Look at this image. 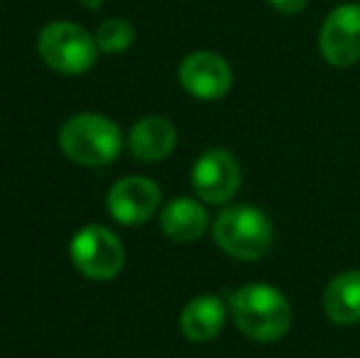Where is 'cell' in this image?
I'll return each instance as SVG.
<instances>
[{
  "label": "cell",
  "instance_id": "3957f363",
  "mask_svg": "<svg viewBox=\"0 0 360 358\" xmlns=\"http://www.w3.org/2000/svg\"><path fill=\"white\" fill-rule=\"evenodd\" d=\"M214 241L238 260H260L275 243V226L255 206H226L214 221Z\"/></svg>",
  "mask_w": 360,
  "mask_h": 358
},
{
  "label": "cell",
  "instance_id": "5bb4252c",
  "mask_svg": "<svg viewBox=\"0 0 360 358\" xmlns=\"http://www.w3.org/2000/svg\"><path fill=\"white\" fill-rule=\"evenodd\" d=\"M96 44L105 54H120L135 42V27L125 18H108L96 30Z\"/></svg>",
  "mask_w": 360,
  "mask_h": 358
},
{
  "label": "cell",
  "instance_id": "9a60e30c",
  "mask_svg": "<svg viewBox=\"0 0 360 358\" xmlns=\"http://www.w3.org/2000/svg\"><path fill=\"white\" fill-rule=\"evenodd\" d=\"M267 3H270L272 8H275L277 13H282V15H297V13H302V10L307 8L309 0H267Z\"/></svg>",
  "mask_w": 360,
  "mask_h": 358
},
{
  "label": "cell",
  "instance_id": "52a82bcc",
  "mask_svg": "<svg viewBox=\"0 0 360 358\" xmlns=\"http://www.w3.org/2000/svg\"><path fill=\"white\" fill-rule=\"evenodd\" d=\"M162 204V189L155 179L130 174V177L118 179L108 189L105 196V209L110 219L123 226H140L152 219Z\"/></svg>",
  "mask_w": 360,
  "mask_h": 358
},
{
  "label": "cell",
  "instance_id": "6da1fadb",
  "mask_svg": "<svg viewBox=\"0 0 360 358\" xmlns=\"http://www.w3.org/2000/svg\"><path fill=\"white\" fill-rule=\"evenodd\" d=\"M231 317L240 334L260 344L280 341L292 326V307L287 297L265 282H252L233 292Z\"/></svg>",
  "mask_w": 360,
  "mask_h": 358
},
{
  "label": "cell",
  "instance_id": "7a4b0ae2",
  "mask_svg": "<svg viewBox=\"0 0 360 358\" xmlns=\"http://www.w3.org/2000/svg\"><path fill=\"white\" fill-rule=\"evenodd\" d=\"M59 148L81 167H105L123 150V133L108 115L76 113L59 128Z\"/></svg>",
  "mask_w": 360,
  "mask_h": 358
},
{
  "label": "cell",
  "instance_id": "2e32d148",
  "mask_svg": "<svg viewBox=\"0 0 360 358\" xmlns=\"http://www.w3.org/2000/svg\"><path fill=\"white\" fill-rule=\"evenodd\" d=\"M79 3H81V8H86V10H98L105 0H79Z\"/></svg>",
  "mask_w": 360,
  "mask_h": 358
},
{
  "label": "cell",
  "instance_id": "4fadbf2b",
  "mask_svg": "<svg viewBox=\"0 0 360 358\" xmlns=\"http://www.w3.org/2000/svg\"><path fill=\"white\" fill-rule=\"evenodd\" d=\"M323 309L333 324L351 326L360 321V270L336 275L323 292Z\"/></svg>",
  "mask_w": 360,
  "mask_h": 358
},
{
  "label": "cell",
  "instance_id": "8992f818",
  "mask_svg": "<svg viewBox=\"0 0 360 358\" xmlns=\"http://www.w3.org/2000/svg\"><path fill=\"white\" fill-rule=\"evenodd\" d=\"M319 52L331 67L360 62V5L343 3L326 15L319 32Z\"/></svg>",
  "mask_w": 360,
  "mask_h": 358
},
{
  "label": "cell",
  "instance_id": "7c38bea8",
  "mask_svg": "<svg viewBox=\"0 0 360 358\" xmlns=\"http://www.w3.org/2000/svg\"><path fill=\"white\" fill-rule=\"evenodd\" d=\"M181 334L194 344H206L221 334L226 324V307L216 295H199L189 300L179 317Z\"/></svg>",
  "mask_w": 360,
  "mask_h": 358
},
{
  "label": "cell",
  "instance_id": "5b68a950",
  "mask_svg": "<svg viewBox=\"0 0 360 358\" xmlns=\"http://www.w3.org/2000/svg\"><path fill=\"white\" fill-rule=\"evenodd\" d=\"M69 258L84 277L94 282H105L120 275L125 265V248L110 229L91 224L76 231L69 243Z\"/></svg>",
  "mask_w": 360,
  "mask_h": 358
},
{
  "label": "cell",
  "instance_id": "9c48e42d",
  "mask_svg": "<svg viewBox=\"0 0 360 358\" xmlns=\"http://www.w3.org/2000/svg\"><path fill=\"white\" fill-rule=\"evenodd\" d=\"M179 84L189 96L199 101H218L231 91L233 72L228 62L216 52L199 49L181 59Z\"/></svg>",
  "mask_w": 360,
  "mask_h": 358
},
{
  "label": "cell",
  "instance_id": "ba28073f",
  "mask_svg": "<svg viewBox=\"0 0 360 358\" xmlns=\"http://www.w3.org/2000/svg\"><path fill=\"white\" fill-rule=\"evenodd\" d=\"M240 179L243 172L238 160L221 148L206 150L191 170V186H194L196 196L206 204L231 201L240 186Z\"/></svg>",
  "mask_w": 360,
  "mask_h": 358
},
{
  "label": "cell",
  "instance_id": "8fae6325",
  "mask_svg": "<svg viewBox=\"0 0 360 358\" xmlns=\"http://www.w3.org/2000/svg\"><path fill=\"white\" fill-rule=\"evenodd\" d=\"M162 234L172 238L174 243H194L209 229V214L201 206V201L179 196L165 204L160 214Z\"/></svg>",
  "mask_w": 360,
  "mask_h": 358
},
{
  "label": "cell",
  "instance_id": "30bf717a",
  "mask_svg": "<svg viewBox=\"0 0 360 358\" xmlns=\"http://www.w3.org/2000/svg\"><path fill=\"white\" fill-rule=\"evenodd\" d=\"M176 148V128L165 115H145L130 128L128 150L140 162H160Z\"/></svg>",
  "mask_w": 360,
  "mask_h": 358
},
{
  "label": "cell",
  "instance_id": "277c9868",
  "mask_svg": "<svg viewBox=\"0 0 360 358\" xmlns=\"http://www.w3.org/2000/svg\"><path fill=\"white\" fill-rule=\"evenodd\" d=\"M37 52L52 72L64 77L86 74L98 59L96 37L86 27L69 20H54L44 25L37 37Z\"/></svg>",
  "mask_w": 360,
  "mask_h": 358
}]
</instances>
